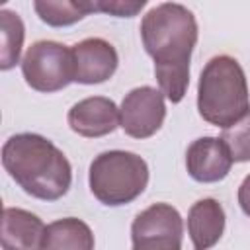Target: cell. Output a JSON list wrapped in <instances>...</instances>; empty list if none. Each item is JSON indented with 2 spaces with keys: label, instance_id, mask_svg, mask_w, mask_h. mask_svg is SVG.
<instances>
[{
  "label": "cell",
  "instance_id": "1",
  "mask_svg": "<svg viewBox=\"0 0 250 250\" xmlns=\"http://www.w3.org/2000/svg\"><path fill=\"white\" fill-rule=\"evenodd\" d=\"M145 51L154 61L160 92L178 104L189 86V61L197 43V21L184 4L162 2L150 8L141 21Z\"/></svg>",
  "mask_w": 250,
  "mask_h": 250
},
{
  "label": "cell",
  "instance_id": "2",
  "mask_svg": "<svg viewBox=\"0 0 250 250\" xmlns=\"http://www.w3.org/2000/svg\"><path fill=\"white\" fill-rule=\"evenodd\" d=\"M2 166L31 197L61 199L72 182V168L64 152L37 133L12 135L2 146Z\"/></svg>",
  "mask_w": 250,
  "mask_h": 250
},
{
  "label": "cell",
  "instance_id": "3",
  "mask_svg": "<svg viewBox=\"0 0 250 250\" xmlns=\"http://www.w3.org/2000/svg\"><path fill=\"white\" fill-rule=\"evenodd\" d=\"M199 115L221 129L238 123L250 113V92L240 62L229 55L207 61L197 84Z\"/></svg>",
  "mask_w": 250,
  "mask_h": 250
},
{
  "label": "cell",
  "instance_id": "4",
  "mask_svg": "<svg viewBox=\"0 0 250 250\" xmlns=\"http://www.w3.org/2000/svg\"><path fill=\"white\" fill-rule=\"evenodd\" d=\"M94 197L109 207L135 201L148 184L146 162L129 150H105L98 154L88 172Z\"/></svg>",
  "mask_w": 250,
  "mask_h": 250
},
{
  "label": "cell",
  "instance_id": "5",
  "mask_svg": "<svg viewBox=\"0 0 250 250\" xmlns=\"http://www.w3.org/2000/svg\"><path fill=\"white\" fill-rule=\"evenodd\" d=\"M21 74L37 92H59L74 82L72 51L59 41H35L21 59Z\"/></svg>",
  "mask_w": 250,
  "mask_h": 250
},
{
  "label": "cell",
  "instance_id": "6",
  "mask_svg": "<svg viewBox=\"0 0 250 250\" xmlns=\"http://www.w3.org/2000/svg\"><path fill=\"white\" fill-rule=\"evenodd\" d=\"M184 221L170 203H154L141 211L131 225L135 250H182Z\"/></svg>",
  "mask_w": 250,
  "mask_h": 250
},
{
  "label": "cell",
  "instance_id": "7",
  "mask_svg": "<svg viewBox=\"0 0 250 250\" xmlns=\"http://www.w3.org/2000/svg\"><path fill=\"white\" fill-rule=\"evenodd\" d=\"M164 94L152 86H139L125 94L119 107L121 129L133 139L152 137L164 123Z\"/></svg>",
  "mask_w": 250,
  "mask_h": 250
},
{
  "label": "cell",
  "instance_id": "8",
  "mask_svg": "<svg viewBox=\"0 0 250 250\" xmlns=\"http://www.w3.org/2000/svg\"><path fill=\"white\" fill-rule=\"evenodd\" d=\"M74 62V82L102 84L109 80L119 64L115 47L102 37H88L70 47Z\"/></svg>",
  "mask_w": 250,
  "mask_h": 250
},
{
  "label": "cell",
  "instance_id": "9",
  "mask_svg": "<svg viewBox=\"0 0 250 250\" xmlns=\"http://www.w3.org/2000/svg\"><path fill=\"white\" fill-rule=\"evenodd\" d=\"M232 162L229 146L219 137H199L186 152L188 174L201 184H213L227 178Z\"/></svg>",
  "mask_w": 250,
  "mask_h": 250
},
{
  "label": "cell",
  "instance_id": "10",
  "mask_svg": "<svg viewBox=\"0 0 250 250\" xmlns=\"http://www.w3.org/2000/svg\"><path fill=\"white\" fill-rule=\"evenodd\" d=\"M66 121L74 133L88 139L109 135L121 125L119 107L113 100L104 96H92L74 104L68 109Z\"/></svg>",
  "mask_w": 250,
  "mask_h": 250
},
{
  "label": "cell",
  "instance_id": "11",
  "mask_svg": "<svg viewBox=\"0 0 250 250\" xmlns=\"http://www.w3.org/2000/svg\"><path fill=\"white\" fill-rule=\"evenodd\" d=\"M45 229L43 221L31 211L6 207L2 213V250H41Z\"/></svg>",
  "mask_w": 250,
  "mask_h": 250
},
{
  "label": "cell",
  "instance_id": "12",
  "mask_svg": "<svg viewBox=\"0 0 250 250\" xmlns=\"http://www.w3.org/2000/svg\"><path fill=\"white\" fill-rule=\"evenodd\" d=\"M225 232V209L213 199L205 197L191 205L188 213V234L195 250L213 248Z\"/></svg>",
  "mask_w": 250,
  "mask_h": 250
},
{
  "label": "cell",
  "instance_id": "13",
  "mask_svg": "<svg viewBox=\"0 0 250 250\" xmlns=\"http://www.w3.org/2000/svg\"><path fill=\"white\" fill-rule=\"evenodd\" d=\"M41 250H94L92 229L76 217L57 219L47 225Z\"/></svg>",
  "mask_w": 250,
  "mask_h": 250
},
{
  "label": "cell",
  "instance_id": "14",
  "mask_svg": "<svg viewBox=\"0 0 250 250\" xmlns=\"http://www.w3.org/2000/svg\"><path fill=\"white\" fill-rule=\"evenodd\" d=\"M33 8L41 21L53 27H66L80 21L90 12H96L94 2H74V0H35Z\"/></svg>",
  "mask_w": 250,
  "mask_h": 250
},
{
  "label": "cell",
  "instance_id": "15",
  "mask_svg": "<svg viewBox=\"0 0 250 250\" xmlns=\"http://www.w3.org/2000/svg\"><path fill=\"white\" fill-rule=\"evenodd\" d=\"M0 33H2V49H0V68L10 70L20 61L25 27L21 18L12 10H0Z\"/></svg>",
  "mask_w": 250,
  "mask_h": 250
},
{
  "label": "cell",
  "instance_id": "16",
  "mask_svg": "<svg viewBox=\"0 0 250 250\" xmlns=\"http://www.w3.org/2000/svg\"><path fill=\"white\" fill-rule=\"evenodd\" d=\"M221 139L229 146L234 162H248L250 160V113L242 117L238 123L223 129Z\"/></svg>",
  "mask_w": 250,
  "mask_h": 250
},
{
  "label": "cell",
  "instance_id": "17",
  "mask_svg": "<svg viewBox=\"0 0 250 250\" xmlns=\"http://www.w3.org/2000/svg\"><path fill=\"white\" fill-rule=\"evenodd\" d=\"M145 0H137V2H131V0H98L94 2L96 6V12H104V14H111V16H117V18H131V16H137L143 8H145Z\"/></svg>",
  "mask_w": 250,
  "mask_h": 250
},
{
  "label": "cell",
  "instance_id": "18",
  "mask_svg": "<svg viewBox=\"0 0 250 250\" xmlns=\"http://www.w3.org/2000/svg\"><path fill=\"white\" fill-rule=\"evenodd\" d=\"M238 205L244 211V215L250 217V174L242 180V184L238 188Z\"/></svg>",
  "mask_w": 250,
  "mask_h": 250
},
{
  "label": "cell",
  "instance_id": "19",
  "mask_svg": "<svg viewBox=\"0 0 250 250\" xmlns=\"http://www.w3.org/2000/svg\"><path fill=\"white\" fill-rule=\"evenodd\" d=\"M133 250H135V248H133Z\"/></svg>",
  "mask_w": 250,
  "mask_h": 250
}]
</instances>
